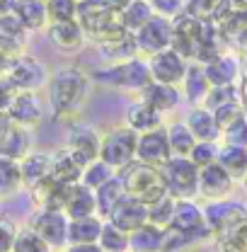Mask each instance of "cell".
I'll use <instances>...</instances> for the list:
<instances>
[{
	"label": "cell",
	"instance_id": "36",
	"mask_svg": "<svg viewBox=\"0 0 247 252\" xmlns=\"http://www.w3.org/2000/svg\"><path fill=\"white\" fill-rule=\"evenodd\" d=\"M22 189L20 162L10 158H0V199H10Z\"/></svg>",
	"mask_w": 247,
	"mask_h": 252
},
{
	"label": "cell",
	"instance_id": "1",
	"mask_svg": "<svg viewBox=\"0 0 247 252\" xmlns=\"http://www.w3.org/2000/svg\"><path fill=\"white\" fill-rule=\"evenodd\" d=\"M90 75L78 65H63L49 78V104L56 119H73L85 107L90 97Z\"/></svg>",
	"mask_w": 247,
	"mask_h": 252
},
{
	"label": "cell",
	"instance_id": "61",
	"mask_svg": "<svg viewBox=\"0 0 247 252\" xmlns=\"http://www.w3.org/2000/svg\"><path fill=\"white\" fill-rule=\"evenodd\" d=\"M238 2H243V5H247V0H238Z\"/></svg>",
	"mask_w": 247,
	"mask_h": 252
},
{
	"label": "cell",
	"instance_id": "54",
	"mask_svg": "<svg viewBox=\"0 0 247 252\" xmlns=\"http://www.w3.org/2000/svg\"><path fill=\"white\" fill-rule=\"evenodd\" d=\"M223 235H230V238H233L240 248H245V250H247V216L240 220V223H235V225H233L228 233H223Z\"/></svg>",
	"mask_w": 247,
	"mask_h": 252
},
{
	"label": "cell",
	"instance_id": "11",
	"mask_svg": "<svg viewBox=\"0 0 247 252\" xmlns=\"http://www.w3.org/2000/svg\"><path fill=\"white\" fill-rule=\"evenodd\" d=\"M201 211H204L206 228L211 230L214 238H216V235H223V233H228L235 223H240V220L247 216L245 204L238 201V199H230V196L206 201V204L201 206Z\"/></svg>",
	"mask_w": 247,
	"mask_h": 252
},
{
	"label": "cell",
	"instance_id": "13",
	"mask_svg": "<svg viewBox=\"0 0 247 252\" xmlns=\"http://www.w3.org/2000/svg\"><path fill=\"white\" fill-rule=\"evenodd\" d=\"M148 68H151V78L157 83H167V85H182V78L186 73V59L182 54H177L172 46L157 51L153 56H148Z\"/></svg>",
	"mask_w": 247,
	"mask_h": 252
},
{
	"label": "cell",
	"instance_id": "17",
	"mask_svg": "<svg viewBox=\"0 0 247 252\" xmlns=\"http://www.w3.org/2000/svg\"><path fill=\"white\" fill-rule=\"evenodd\" d=\"M99 138H102V136L94 131L93 126L78 124L68 131V136H65V148L85 167L88 162H93V160L99 158Z\"/></svg>",
	"mask_w": 247,
	"mask_h": 252
},
{
	"label": "cell",
	"instance_id": "57",
	"mask_svg": "<svg viewBox=\"0 0 247 252\" xmlns=\"http://www.w3.org/2000/svg\"><path fill=\"white\" fill-rule=\"evenodd\" d=\"M12 126V122H10V117H7V112L5 109H0V138L7 133V128Z\"/></svg>",
	"mask_w": 247,
	"mask_h": 252
},
{
	"label": "cell",
	"instance_id": "14",
	"mask_svg": "<svg viewBox=\"0 0 247 252\" xmlns=\"http://www.w3.org/2000/svg\"><path fill=\"white\" fill-rule=\"evenodd\" d=\"M170 156H172V151H170V141H167L165 124L157 126V128H151V131L138 133V141H136V160L157 167V165H162Z\"/></svg>",
	"mask_w": 247,
	"mask_h": 252
},
{
	"label": "cell",
	"instance_id": "28",
	"mask_svg": "<svg viewBox=\"0 0 247 252\" xmlns=\"http://www.w3.org/2000/svg\"><path fill=\"white\" fill-rule=\"evenodd\" d=\"M185 124L189 126V131L194 133L196 141H220V128L206 107H191Z\"/></svg>",
	"mask_w": 247,
	"mask_h": 252
},
{
	"label": "cell",
	"instance_id": "19",
	"mask_svg": "<svg viewBox=\"0 0 247 252\" xmlns=\"http://www.w3.org/2000/svg\"><path fill=\"white\" fill-rule=\"evenodd\" d=\"M46 36H49V41L63 51V54H75V51H80L83 49V44H85V32L80 30V25H78V20H70V22H49L46 25Z\"/></svg>",
	"mask_w": 247,
	"mask_h": 252
},
{
	"label": "cell",
	"instance_id": "38",
	"mask_svg": "<svg viewBox=\"0 0 247 252\" xmlns=\"http://www.w3.org/2000/svg\"><path fill=\"white\" fill-rule=\"evenodd\" d=\"M97 245L102 248V252H128V233L117 228L114 223L104 220L99 238H97Z\"/></svg>",
	"mask_w": 247,
	"mask_h": 252
},
{
	"label": "cell",
	"instance_id": "49",
	"mask_svg": "<svg viewBox=\"0 0 247 252\" xmlns=\"http://www.w3.org/2000/svg\"><path fill=\"white\" fill-rule=\"evenodd\" d=\"M243 112H245V107H243L240 99H235V102H225V104H220V107H216V109H211V114H214V119H216V124H218L220 131L230 124L233 119H238Z\"/></svg>",
	"mask_w": 247,
	"mask_h": 252
},
{
	"label": "cell",
	"instance_id": "20",
	"mask_svg": "<svg viewBox=\"0 0 247 252\" xmlns=\"http://www.w3.org/2000/svg\"><path fill=\"white\" fill-rule=\"evenodd\" d=\"M138 99H143L146 104H151L155 112L165 114V112H172L180 107L182 102V90L177 85H167V83H157V80H151L141 93H138Z\"/></svg>",
	"mask_w": 247,
	"mask_h": 252
},
{
	"label": "cell",
	"instance_id": "24",
	"mask_svg": "<svg viewBox=\"0 0 247 252\" xmlns=\"http://www.w3.org/2000/svg\"><path fill=\"white\" fill-rule=\"evenodd\" d=\"M124 124L128 128H133L136 133H143V131H151L162 126V114L155 112L151 104H146L143 99H136L126 107V114H124Z\"/></svg>",
	"mask_w": 247,
	"mask_h": 252
},
{
	"label": "cell",
	"instance_id": "12",
	"mask_svg": "<svg viewBox=\"0 0 247 252\" xmlns=\"http://www.w3.org/2000/svg\"><path fill=\"white\" fill-rule=\"evenodd\" d=\"M133 36H136L138 54L141 56H153V54L167 49L172 44V22L167 17L153 15Z\"/></svg>",
	"mask_w": 247,
	"mask_h": 252
},
{
	"label": "cell",
	"instance_id": "55",
	"mask_svg": "<svg viewBox=\"0 0 247 252\" xmlns=\"http://www.w3.org/2000/svg\"><path fill=\"white\" fill-rule=\"evenodd\" d=\"M15 93L17 90L10 85V80L5 78V73H0V109H7V104H10V99H12Z\"/></svg>",
	"mask_w": 247,
	"mask_h": 252
},
{
	"label": "cell",
	"instance_id": "6",
	"mask_svg": "<svg viewBox=\"0 0 247 252\" xmlns=\"http://www.w3.org/2000/svg\"><path fill=\"white\" fill-rule=\"evenodd\" d=\"M167 228H175L180 233H186L194 243V248L214 240L211 230L206 228V220H204V211L201 206L194 201V199H177L175 201V211H172V219Z\"/></svg>",
	"mask_w": 247,
	"mask_h": 252
},
{
	"label": "cell",
	"instance_id": "33",
	"mask_svg": "<svg viewBox=\"0 0 247 252\" xmlns=\"http://www.w3.org/2000/svg\"><path fill=\"white\" fill-rule=\"evenodd\" d=\"M124 196H126V189H124L122 180L114 175V177H109L102 187L94 189V201H97V216L99 219H107L109 214H112V209L122 201Z\"/></svg>",
	"mask_w": 247,
	"mask_h": 252
},
{
	"label": "cell",
	"instance_id": "45",
	"mask_svg": "<svg viewBox=\"0 0 247 252\" xmlns=\"http://www.w3.org/2000/svg\"><path fill=\"white\" fill-rule=\"evenodd\" d=\"M220 141L223 143H230V146H245L247 148V114L245 112L220 131Z\"/></svg>",
	"mask_w": 247,
	"mask_h": 252
},
{
	"label": "cell",
	"instance_id": "16",
	"mask_svg": "<svg viewBox=\"0 0 247 252\" xmlns=\"http://www.w3.org/2000/svg\"><path fill=\"white\" fill-rule=\"evenodd\" d=\"M5 112L12 124L31 128L44 119V102L39 93H15Z\"/></svg>",
	"mask_w": 247,
	"mask_h": 252
},
{
	"label": "cell",
	"instance_id": "39",
	"mask_svg": "<svg viewBox=\"0 0 247 252\" xmlns=\"http://www.w3.org/2000/svg\"><path fill=\"white\" fill-rule=\"evenodd\" d=\"M228 5H230V0H186L185 12L199 17V20H206V22H216Z\"/></svg>",
	"mask_w": 247,
	"mask_h": 252
},
{
	"label": "cell",
	"instance_id": "56",
	"mask_svg": "<svg viewBox=\"0 0 247 252\" xmlns=\"http://www.w3.org/2000/svg\"><path fill=\"white\" fill-rule=\"evenodd\" d=\"M63 252H102L97 243H78V245H65Z\"/></svg>",
	"mask_w": 247,
	"mask_h": 252
},
{
	"label": "cell",
	"instance_id": "41",
	"mask_svg": "<svg viewBox=\"0 0 247 252\" xmlns=\"http://www.w3.org/2000/svg\"><path fill=\"white\" fill-rule=\"evenodd\" d=\"M235 99H240V88L238 85H211L209 93L204 94V99H201L199 107H206L211 112V109H216L220 104L235 102Z\"/></svg>",
	"mask_w": 247,
	"mask_h": 252
},
{
	"label": "cell",
	"instance_id": "22",
	"mask_svg": "<svg viewBox=\"0 0 247 252\" xmlns=\"http://www.w3.org/2000/svg\"><path fill=\"white\" fill-rule=\"evenodd\" d=\"M204 73H206L209 85H235L238 78L243 75L238 56L230 54V51L220 54V56L214 59V61L204 63Z\"/></svg>",
	"mask_w": 247,
	"mask_h": 252
},
{
	"label": "cell",
	"instance_id": "30",
	"mask_svg": "<svg viewBox=\"0 0 247 252\" xmlns=\"http://www.w3.org/2000/svg\"><path fill=\"white\" fill-rule=\"evenodd\" d=\"M80 175H83V165L75 160V156L65 146L51 153V177L54 180L65 182V185H75V182H80Z\"/></svg>",
	"mask_w": 247,
	"mask_h": 252
},
{
	"label": "cell",
	"instance_id": "4",
	"mask_svg": "<svg viewBox=\"0 0 247 252\" xmlns=\"http://www.w3.org/2000/svg\"><path fill=\"white\" fill-rule=\"evenodd\" d=\"M157 170L170 196L175 199L199 196V167L189 160V156H170L162 165H157Z\"/></svg>",
	"mask_w": 247,
	"mask_h": 252
},
{
	"label": "cell",
	"instance_id": "46",
	"mask_svg": "<svg viewBox=\"0 0 247 252\" xmlns=\"http://www.w3.org/2000/svg\"><path fill=\"white\" fill-rule=\"evenodd\" d=\"M27 27L17 20V15L10 10V12H5V15H0V36H7V39H12V41H20V44H25L27 41Z\"/></svg>",
	"mask_w": 247,
	"mask_h": 252
},
{
	"label": "cell",
	"instance_id": "50",
	"mask_svg": "<svg viewBox=\"0 0 247 252\" xmlns=\"http://www.w3.org/2000/svg\"><path fill=\"white\" fill-rule=\"evenodd\" d=\"M25 54V44H20V41H12V39H7V36H0V73H5L17 56H22Z\"/></svg>",
	"mask_w": 247,
	"mask_h": 252
},
{
	"label": "cell",
	"instance_id": "59",
	"mask_svg": "<svg viewBox=\"0 0 247 252\" xmlns=\"http://www.w3.org/2000/svg\"><path fill=\"white\" fill-rule=\"evenodd\" d=\"M12 2H15V0H0V15L10 12V10H12Z\"/></svg>",
	"mask_w": 247,
	"mask_h": 252
},
{
	"label": "cell",
	"instance_id": "25",
	"mask_svg": "<svg viewBox=\"0 0 247 252\" xmlns=\"http://www.w3.org/2000/svg\"><path fill=\"white\" fill-rule=\"evenodd\" d=\"M63 214L68 219H85V216H94L97 214V201H94V191L90 187H85L83 182H75L70 187L68 201Z\"/></svg>",
	"mask_w": 247,
	"mask_h": 252
},
{
	"label": "cell",
	"instance_id": "60",
	"mask_svg": "<svg viewBox=\"0 0 247 252\" xmlns=\"http://www.w3.org/2000/svg\"><path fill=\"white\" fill-rule=\"evenodd\" d=\"M243 187L247 189V175H245V177H243Z\"/></svg>",
	"mask_w": 247,
	"mask_h": 252
},
{
	"label": "cell",
	"instance_id": "48",
	"mask_svg": "<svg viewBox=\"0 0 247 252\" xmlns=\"http://www.w3.org/2000/svg\"><path fill=\"white\" fill-rule=\"evenodd\" d=\"M194 248L191 238L186 233H180L175 228H165V235H162V248L160 252H186Z\"/></svg>",
	"mask_w": 247,
	"mask_h": 252
},
{
	"label": "cell",
	"instance_id": "15",
	"mask_svg": "<svg viewBox=\"0 0 247 252\" xmlns=\"http://www.w3.org/2000/svg\"><path fill=\"white\" fill-rule=\"evenodd\" d=\"M233 189H235V180L218 162H209L199 167V196H204L206 201L225 199L233 194Z\"/></svg>",
	"mask_w": 247,
	"mask_h": 252
},
{
	"label": "cell",
	"instance_id": "10",
	"mask_svg": "<svg viewBox=\"0 0 247 252\" xmlns=\"http://www.w3.org/2000/svg\"><path fill=\"white\" fill-rule=\"evenodd\" d=\"M5 78L10 80V85L17 90V93H39L46 83H49V68L39 59L34 56H17L15 63L5 70Z\"/></svg>",
	"mask_w": 247,
	"mask_h": 252
},
{
	"label": "cell",
	"instance_id": "40",
	"mask_svg": "<svg viewBox=\"0 0 247 252\" xmlns=\"http://www.w3.org/2000/svg\"><path fill=\"white\" fill-rule=\"evenodd\" d=\"M117 175V170H112L104 160H93V162H88L85 167H83V175H80V182L85 185V187H90L94 191L97 187H102L109 177H114Z\"/></svg>",
	"mask_w": 247,
	"mask_h": 252
},
{
	"label": "cell",
	"instance_id": "23",
	"mask_svg": "<svg viewBox=\"0 0 247 252\" xmlns=\"http://www.w3.org/2000/svg\"><path fill=\"white\" fill-rule=\"evenodd\" d=\"M20 172H22V187L25 189L36 187L41 180H46L51 175V153L30 151L20 160Z\"/></svg>",
	"mask_w": 247,
	"mask_h": 252
},
{
	"label": "cell",
	"instance_id": "51",
	"mask_svg": "<svg viewBox=\"0 0 247 252\" xmlns=\"http://www.w3.org/2000/svg\"><path fill=\"white\" fill-rule=\"evenodd\" d=\"M148 2H151V7H153L155 15L172 20V17H177L180 12H185L186 0H148Z\"/></svg>",
	"mask_w": 247,
	"mask_h": 252
},
{
	"label": "cell",
	"instance_id": "31",
	"mask_svg": "<svg viewBox=\"0 0 247 252\" xmlns=\"http://www.w3.org/2000/svg\"><path fill=\"white\" fill-rule=\"evenodd\" d=\"M216 162L220 167L228 170V175H230L235 182H243V177L247 175V148L245 146L220 143V146H218Z\"/></svg>",
	"mask_w": 247,
	"mask_h": 252
},
{
	"label": "cell",
	"instance_id": "35",
	"mask_svg": "<svg viewBox=\"0 0 247 252\" xmlns=\"http://www.w3.org/2000/svg\"><path fill=\"white\" fill-rule=\"evenodd\" d=\"M153 15L155 12H153V7H151L148 0H131L122 12H119V22H122L128 32L136 34V32L141 30V27L153 17Z\"/></svg>",
	"mask_w": 247,
	"mask_h": 252
},
{
	"label": "cell",
	"instance_id": "52",
	"mask_svg": "<svg viewBox=\"0 0 247 252\" xmlns=\"http://www.w3.org/2000/svg\"><path fill=\"white\" fill-rule=\"evenodd\" d=\"M15 235H17V225H15L10 219L0 216V252H10L12 250Z\"/></svg>",
	"mask_w": 247,
	"mask_h": 252
},
{
	"label": "cell",
	"instance_id": "47",
	"mask_svg": "<svg viewBox=\"0 0 247 252\" xmlns=\"http://www.w3.org/2000/svg\"><path fill=\"white\" fill-rule=\"evenodd\" d=\"M218 141H196L194 148L189 151V160L196 165V167H204L209 162H216L218 158Z\"/></svg>",
	"mask_w": 247,
	"mask_h": 252
},
{
	"label": "cell",
	"instance_id": "3",
	"mask_svg": "<svg viewBox=\"0 0 247 252\" xmlns=\"http://www.w3.org/2000/svg\"><path fill=\"white\" fill-rule=\"evenodd\" d=\"M90 80L109 85V88H119V90H131V93H141L153 78H151V68L148 59L133 56L126 61L109 63L107 68H99L90 75Z\"/></svg>",
	"mask_w": 247,
	"mask_h": 252
},
{
	"label": "cell",
	"instance_id": "2",
	"mask_svg": "<svg viewBox=\"0 0 247 252\" xmlns=\"http://www.w3.org/2000/svg\"><path fill=\"white\" fill-rule=\"evenodd\" d=\"M117 177L122 180L126 196H133V199L143 201L146 206L167 194L160 170L155 165L141 162V160H131L128 165H124L122 170H117Z\"/></svg>",
	"mask_w": 247,
	"mask_h": 252
},
{
	"label": "cell",
	"instance_id": "44",
	"mask_svg": "<svg viewBox=\"0 0 247 252\" xmlns=\"http://www.w3.org/2000/svg\"><path fill=\"white\" fill-rule=\"evenodd\" d=\"M49 22H70L78 17V0H46Z\"/></svg>",
	"mask_w": 247,
	"mask_h": 252
},
{
	"label": "cell",
	"instance_id": "43",
	"mask_svg": "<svg viewBox=\"0 0 247 252\" xmlns=\"http://www.w3.org/2000/svg\"><path fill=\"white\" fill-rule=\"evenodd\" d=\"M175 196H170V194H165V196H160L157 201L153 204H148V223H155V225H160V228H167L170 225V219H172V211H175Z\"/></svg>",
	"mask_w": 247,
	"mask_h": 252
},
{
	"label": "cell",
	"instance_id": "29",
	"mask_svg": "<svg viewBox=\"0 0 247 252\" xmlns=\"http://www.w3.org/2000/svg\"><path fill=\"white\" fill-rule=\"evenodd\" d=\"M12 12H15L17 20L27 27V32L46 30V25H49L46 0H15V2H12Z\"/></svg>",
	"mask_w": 247,
	"mask_h": 252
},
{
	"label": "cell",
	"instance_id": "27",
	"mask_svg": "<svg viewBox=\"0 0 247 252\" xmlns=\"http://www.w3.org/2000/svg\"><path fill=\"white\" fill-rule=\"evenodd\" d=\"M209 80H206V73H204V63L199 61H186V73L182 78V93H185L186 102L199 107L204 94L209 93Z\"/></svg>",
	"mask_w": 247,
	"mask_h": 252
},
{
	"label": "cell",
	"instance_id": "58",
	"mask_svg": "<svg viewBox=\"0 0 247 252\" xmlns=\"http://www.w3.org/2000/svg\"><path fill=\"white\" fill-rule=\"evenodd\" d=\"M102 2H104L107 7H112L114 12H122V10L128 5V2H131V0H102Z\"/></svg>",
	"mask_w": 247,
	"mask_h": 252
},
{
	"label": "cell",
	"instance_id": "26",
	"mask_svg": "<svg viewBox=\"0 0 247 252\" xmlns=\"http://www.w3.org/2000/svg\"><path fill=\"white\" fill-rule=\"evenodd\" d=\"M31 151V131L25 126L12 124L7 128V133L0 138V158H10V160H22Z\"/></svg>",
	"mask_w": 247,
	"mask_h": 252
},
{
	"label": "cell",
	"instance_id": "9",
	"mask_svg": "<svg viewBox=\"0 0 247 252\" xmlns=\"http://www.w3.org/2000/svg\"><path fill=\"white\" fill-rule=\"evenodd\" d=\"M68 220L70 219L63 211H56V209H36L31 214L27 225L51 250L59 252V250H65V245H68Z\"/></svg>",
	"mask_w": 247,
	"mask_h": 252
},
{
	"label": "cell",
	"instance_id": "32",
	"mask_svg": "<svg viewBox=\"0 0 247 252\" xmlns=\"http://www.w3.org/2000/svg\"><path fill=\"white\" fill-rule=\"evenodd\" d=\"M165 228L155 223H143L141 228L128 233V252H160Z\"/></svg>",
	"mask_w": 247,
	"mask_h": 252
},
{
	"label": "cell",
	"instance_id": "53",
	"mask_svg": "<svg viewBox=\"0 0 247 252\" xmlns=\"http://www.w3.org/2000/svg\"><path fill=\"white\" fill-rule=\"evenodd\" d=\"M214 252H247V250L240 248L230 235H216L214 238Z\"/></svg>",
	"mask_w": 247,
	"mask_h": 252
},
{
	"label": "cell",
	"instance_id": "5",
	"mask_svg": "<svg viewBox=\"0 0 247 252\" xmlns=\"http://www.w3.org/2000/svg\"><path fill=\"white\" fill-rule=\"evenodd\" d=\"M138 133L126 124L114 126L99 138V160H104L112 170H122L131 160H136Z\"/></svg>",
	"mask_w": 247,
	"mask_h": 252
},
{
	"label": "cell",
	"instance_id": "21",
	"mask_svg": "<svg viewBox=\"0 0 247 252\" xmlns=\"http://www.w3.org/2000/svg\"><path fill=\"white\" fill-rule=\"evenodd\" d=\"M70 187L73 185L59 182V180H54L49 175L46 180H41L30 191H31V199H34L36 209H56V211H63L65 209V201H68V194H70Z\"/></svg>",
	"mask_w": 247,
	"mask_h": 252
},
{
	"label": "cell",
	"instance_id": "18",
	"mask_svg": "<svg viewBox=\"0 0 247 252\" xmlns=\"http://www.w3.org/2000/svg\"><path fill=\"white\" fill-rule=\"evenodd\" d=\"M104 220H109V223H114L117 228L131 233V230L141 228L143 223H148V206H146L143 201L133 199V196H124Z\"/></svg>",
	"mask_w": 247,
	"mask_h": 252
},
{
	"label": "cell",
	"instance_id": "7",
	"mask_svg": "<svg viewBox=\"0 0 247 252\" xmlns=\"http://www.w3.org/2000/svg\"><path fill=\"white\" fill-rule=\"evenodd\" d=\"M78 25L85 32L88 39H93L94 44L119 25V12H114L112 7H107L102 0H78Z\"/></svg>",
	"mask_w": 247,
	"mask_h": 252
},
{
	"label": "cell",
	"instance_id": "37",
	"mask_svg": "<svg viewBox=\"0 0 247 252\" xmlns=\"http://www.w3.org/2000/svg\"><path fill=\"white\" fill-rule=\"evenodd\" d=\"M165 131H167V141H170L172 156H189V151L196 143V138L189 131V126L185 122H170V124L165 126Z\"/></svg>",
	"mask_w": 247,
	"mask_h": 252
},
{
	"label": "cell",
	"instance_id": "34",
	"mask_svg": "<svg viewBox=\"0 0 247 252\" xmlns=\"http://www.w3.org/2000/svg\"><path fill=\"white\" fill-rule=\"evenodd\" d=\"M104 219L85 216V219H70L68 220V245H78V243H97L99 230H102Z\"/></svg>",
	"mask_w": 247,
	"mask_h": 252
},
{
	"label": "cell",
	"instance_id": "8",
	"mask_svg": "<svg viewBox=\"0 0 247 252\" xmlns=\"http://www.w3.org/2000/svg\"><path fill=\"white\" fill-rule=\"evenodd\" d=\"M170 22H172V44L170 46L177 54H182L186 61H194L196 49H199V44H201V39H204V34H206L211 22L199 20V17H194L189 12H180Z\"/></svg>",
	"mask_w": 247,
	"mask_h": 252
},
{
	"label": "cell",
	"instance_id": "42",
	"mask_svg": "<svg viewBox=\"0 0 247 252\" xmlns=\"http://www.w3.org/2000/svg\"><path fill=\"white\" fill-rule=\"evenodd\" d=\"M10 252H54L30 225L25 228H17V235H15V243H12V250Z\"/></svg>",
	"mask_w": 247,
	"mask_h": 252
}]
</instances>
